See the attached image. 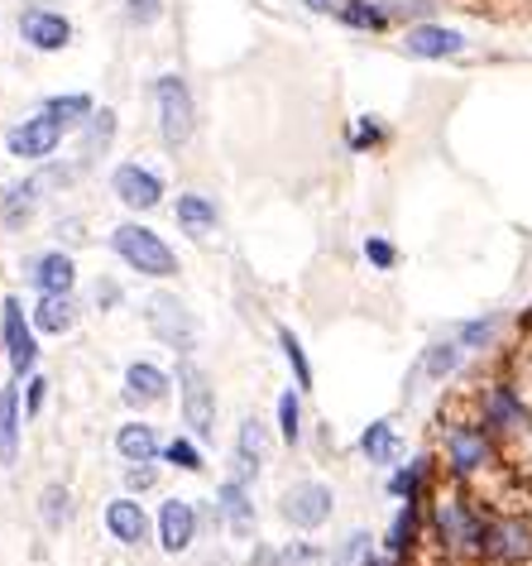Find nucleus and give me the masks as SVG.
<instances>
[{
    "instance_id": "f257e3e1",
    "label": "nucleus",
    "mask_w": 532,
    "mask_h": 566,
    "mask_svg": "<svg viewBox=\"0 0 532 566\" xmlns=\"http://www.w3.org/2000/svg\"><path fill=\"white\" fill-rule=\"evenodd\" d=\"M116 250L125 255L130 264H135L140 274H154V279H164V274H173V250L164 245L154 231H144V226H120L116 231Z\"/></svg>"
},
{
    "instance_id": "f03ea898",
    "label": "nucleus",
    "mask_w": 532,
    "mask_h": 566,
    "mask_svg": "<svg viewBox=\"0 0 532 566\" xmlns=\"http://www.w3.org/2000/svg\"><path fill=\"white\" fill-rule=\"evenodd\" d=\"M144 312H149V327L164 346H173V351H192V346H197V322H192V312L178 303V298L154 293Z\"/></svg>"
},
{
    "instance_id": "7ed1b4c3",
    "label": "nucleus",
    "mask_w": 532,
    "mask_h": 566,
    "mask_svg": "<svg viewBox=\"0 0 532 566\" xmlns=\"http://www.w3.org/2000/svg\"><path fill=\"white\" fill-rule=\"evenodd\" d=\"M159 125H164V140L168 149H178L188 135H192V96L178 77H159Z\"/></svg>"
},
{
    "instance_id": "20e7f679",
    "label": "nucleus",
    "mask_w": 532,
    "mask_h": 566,
    "mask_svg": "<svg viewBox=\"0 0 532 566\" xmlns=\"http://www.w3.org/2000/svg\"><path fill=\"white\" fill-rule=\"evenodd\" d=\"M178 380H183V413L197 437H211L216 432V399H211V384L202 375L197 365H183L178 370Z\"/></svg>"
},
{
    "instance_id": "39448f33",
    "label": "nucleus",
    "mask_w": 532,
    "mask_h": 566,
    "mask_svg": "<svg viewBox=\"0 0 532 566\" xmlns=\"http://www.w3.org/2000/svg\"><path fill=\"white\" fill-rule=\"evenodd\" d=\"M58 140H63V120L34 116V120H24L20 130H10V154H15V159H48V154L58 149Z\"/></svg>"
},
{
    "instance_id": "423d86ee",
    "label": "nucleus",
    "mask_w": 532,
    "mask_h": 566,
    "mask_svg": "<svg viewBox=\"0 0 532 566\" xmlns=\"http://www.w3.org/2000/svg\"><path fill=\"white\" fill-rule=\"evenodd\" d=\"M326 514H331V490L326 485H293L288 490V499H283V519L288 523H298V528H317Z\"/></svg>"
},
{
    "instance_id": "0eeeda50",
    "label": "nucleus",
    "mask_w": 532,
    "mask_h": 566,
    "mask_svg": "<svg viewBox=\"0 0 532 566\" xmlns=\"http://www.w3.org/2000/svg\"><path fill=\"white\" fill-rule=\"evenodd\" d=\"M403 44H408V53H418V58H451L466 48V34L446 29V24H418V29H408Z\"/></svg>"
},
{
    "instance_id": "6e6552de",
    "label": "nucleus",
    "mask_w": 532,
    "mask_h": 566,
    "mask_svg": "<svg viewBox=\"0 0 532 566\" xmlns=\"http://www.w3.org/2000/svg\"><path fill=\"white\" fill-rule=\"evenodd\" d=\"M116 192H120V202H125V207H154V202L164 197V188H159V178L154 173H144V168H135V164H125L116 173Z\"/></svg>"
},
{
    "instance_id": "1a4fd4ad",
    "label": "nucleus",
    "mask_w": 532,
    "mask_h": 566,
    "mask_svg": "<svg viewBox=\"0 0 532 566\" xmlns=\"http://www.w3.org/2000/svg\"><path fill=\"white\" fill-rule=\"evenodd\" d=\"M5 341H10V365H15V375H24L34 365V356H39V346H34L29 327H24V312L15 298L5 303Z\"/></svg>"
},
{
    "instance_id": "9d476101",
    "label": "nucleus",
    "mask_w": 532,
    "mask_h": 566,
    "mask_svg": "<svg viewBox=\"0 0 532 566\" xmlns=\"http://www.w3.org/2000/svg\"><path fill=\"white\" fill-rule=\"evenodd\" d=\"M159 533H164L168 552H183L192 543V533H197V514H192L183 499H168L164 514H159Z\"/></svg>"
},
{
    "instance_id": "9b49d317",
    "label": "nucleus",
    "mask_w": 532,
    "mask_h": 566,
    "mask_svg": "<svg viewBox=\"0 0 532 566\" xmlns=\"http://www.w3.org/2000/svg\"><path fill=\"white\" fill-rule=\"evenodd\" d=\"M20 29H24V39H29L34 48H63L72 39V24L63 15H48V10H29Z\"/></svg>"
},
{
    "instance_id": "f8f14e48",
    "label": "nucleus",
    "mask_w": 532,
    "mask_h": 566,
    "mask_svg": "<svg viewBox=\"0 0 532 566\" xmlns=\"http://www.w3.org/2000/svg\"><path fill=\"white\" fill-rule=\"evenodd\" d=\"M106 523H111V533L120 538V543H144V533H149V519H144V509L135 499H116L111 509H106Z\"/></svg>"
},
{
    "instance_id": "ddd939ff",
    "label": "nucleus",
    "mask_w": 532,
    "mask_h": 566,
    "mask_svg": "<svg viewBox=\"0 0 532 566\" xmlns=\"http://www.w3.org/2000/svg\"><path fill=\"white\" fill-rule=\"evenodd\" d=\"M20 456V399L15 389H0V466H15Z\"/></svg>"
},
{
    "instance_id": "4468645a",
    "label": "nucleus",
    "mask_w": 532,
    "mask_h": 566,
    "mask_svg": "<svg viewBox=\"0 0 532 566\" xmlns=\"http://www.w3.org/2000/svg\"><path fill=\"white\" fill-rule=\"evenodd\" d=\"M168 394V380L154 365H130L125 370V399L130 404H159Z\"/></svg>"
},
{
    "instance_id": "2eb2a0df",
    "label": "nucleus",
    "mask_w": 532,
    "mask_h": 566,
    "mask_svg": "<svg viewBox=\"0 0 532 566\" xmlns=\"http://www.w3.org/2000/svg\"><path fill=\"white\" fill-rule=\"evenodd\" d=\"M216 504H221L226 523H231L240 538H245V533H255V509H250L245 485H240V480H226V485H221V499H216Z\"/></svg>"
},
{
    "instance_id": "dca6fc26",
    "label": "nucleus",
    "mask_w": 532,
    "mask_h": 566,
    "mask_svg": "<svg viewBox=\"0 0 532 566\" xmlns=\"http://www.w3.org/2000/svg\"><path fill=\"white\" fill-rule=\"evenodd\" d=\"M437 523H442V538H451L456 547H480V523L470 519V514H466L456 499H451V504H442Z\"/></svg>"
},
{
    "instance_id": "f3484780",
    "label": "nucleus",
    "mask_w": 532,
    "mask_h": 566,
    "mask_svg": "<svg viewBox=\"0 0 532 566\" xmlns=\"http://www.w3.org/2000/svg\"><path fill=\"white\" fill-rule=\"evenodd\" d=\"M72 279H77V269H72L68 255H44L34 264V284H39L44 293H68Z\"/></svg>"
},
{
    "instance_id": "a211bd4d",
    "label": "nucleus",
    "mask_w": 532,
    "mask_h": 566,
    "mask_svg": "<svg viewBox=\"0 0 532 566\" xmlns=\"http://www.w3.org/2000/svg\"><path fill=\"white\" fill-rule=\"evenodd\" d=\"M178 221H183L188 236H207L216 226V207L197 192H188V197H178Z\"/></svg>"
},
{
    "instance_id": "6ab92c4d",
    "label": "nucleus",
    "mask_w": 532,
    "mask_h": 566,
    "mask_svg": "<svg viewBox=\"0 0 532 566\" xmlns=\"http://www.w3.org/2000/svg\"><path fill=\"white\" fill-rule=\"evenodd\" d=\"M116 447H120V456H125V461H154L159 442H154V432L144 427V423H130V427H120Z\"/></svg>"
},
{
    "instance_id": "aec40b11",
    "label": "nucleus",
    "mask_w": 532,
    "mask_h": 566,
    "mask_svg": "<svg viewBox=\"0 0 532 566\" xmlns=\"http://www.w3.org/2000/svg\"><path fill=\"white\" fill-rule=\"evenodd\" d=\"M528 528L523 523H499L494 528V538H489V552L494 557H504V562H518V557H528Z\"/></svg>"
},
{
    "instance_id": "412c9836",
    "label": "nucleus",
    "mask_w": 532,
    "mask_h": 566,
    "mask_svg": "<svg viewBox=\"0 0 532 566\" xmlns=\"http://www.w3.org/2000/svg\"><path fill=\"white\" fill-rule=\"evenodd\" d=\"M451 461L461 466V471H475L480 461H489V447H485V437L480 432H451Z\"/></svg>"
},
{
    "instance_id": "4be33fe9",
    "label": "nucleus",
    "mask_w": 532,
    "mask_h": 566,
    "mask_svg": "<svg viewBox=\"0 0 532 566\" xmlns=\"http://www.w3.org/2000/svg\"><path fill=\"white\" fill-rule=\"evenodd\" d=\"M34 322H39L44 332H68L72 327V303H68V293H48L39 312H34Z\"/></svg>"
},
{
    "instance_id": "5701e85b",
    "label": "nucleus",
    "mask_w": 532,
    "mask_h": 566,
    "mask_svg": "<svg viewBox=\"0 0 532 566\" xmlns=\"http://www.w3.org/2000/svg\"><path fill=\"white\" fill-rule=\"evenodd\" d=\"M259 456H264V427L250 418L245 427H240V475H250L259 466Z\"/></svg>"
},
{
    "instance_id": "b1692460",
    "label": "nucleus",
    "mask_w": 532,
    "mask_h": 566,
    "mask_svg": "<svg viewBox=\"0 0 532 566\" xmlns=\"http://www.w3.org/2000/svg\"><path fill=\"white\" fill-rule=\"evenodd\" d=\"M360 447H365L370 461H389V456L398 451V437H394L389 423H370V432H365V442H360Z\"/></svg>"
},
{
    "instance_id": "393cba45",
    "label": "nucleus",
    "mask_w": 532,
    "mask_h": 566,
    "mask_svg": "<svg viewBox=\"0 0 532 566\" xmlns=\"http://www.w3.org/2000/svg\"><path fill=\"white\" fill-rule=\"evenodd\" d=\"M34 192H39V183L10 188V197H5V221H10V226H15L20 216H29V212H34Z\"/></svg>"
},
{
    "instance_id": "a878e982",
    "label": "nucleus",
    "mask_w": 532,
    "mask_h": 566,
    "mask_svg": "<svg viewBox=\"0 0 532 566\" xmlns=\"http://www.w3.org/2000/svg\"><path fill=\"white\" fill-rule=\"evenodd\" d=\"M92 111V101L87 96H58V101H48V116H58L68 125V120H77V116H87Z\"/></svg>"
},
{
    "instance_id": "bb28decb",
    "label": "nucleus",
    "mask_w": 532,
    "mask_h": 566,
    "mask_svg": "<svg viewBox=\"0 0 532 566\" xmlns=\"http://www.w3.org/2000/svg\"><path fill=\"white\" fill-rule=\"evenodd\" d=\"M456 360H461V346H432L427 351V375H451Z\"/></svg>"
},
{
    "instance_id": "cd10ccee",
    "label": "nucleus",
    "mask_w": 532,
    "mask_h": 566,
    "mask_svg": "<svg viewBox=\"0 0 532 566\" xmlns=\"http://www.w3.org/2000/svg\"><path fill=\"white\" fill-rule=\"evenodd\" d=\"M68 514H72L68 490H44V519L58 528V523H68Z\"/></svg>"
},
{
    "instance_id": "c85d7f7f",
    "label": "nucleus",
    "mask_w": 532,
    "mask_h": 566,
    "mask_svg": "<svg viewBox=\"0 0 532 566\" xmlns=\"http://www.w3.org/2000/svg\"><path fill=\"white\" fill-rule=\"evenodd\" d=\"M111 130H116V116H111V111H101V116L92 120V130H87V144H82V149H87V154L106 149V140H111Z\"/></svg>"
},
{
    "instance_id": "c756f323",
    "label": "nucleus",
    "mask_w": 532,
    "mask_h": 566,
    "mask_svg": "<svg viewBox=\"0 0 532 566\" xmlns=\"http://www.w3.org/2000/svg\"><path fill=\"white\" fill-rule=\"evenodd\" d=\"M278 341H283V356L293 360V370H298V384H312V370H307V356H302L298 336H293V332H278Z\"/></svg>"
},
{
    "instance_id": "7c9ffc66",
    "label": "nucleus",
    "mask_w": 532,
    "mask_h": 566,
    "mask_svg": "<svg viewBox=\"0 0 532 566\" xmlns=\"http://www.w3.org/2000/svg\"><path fill=\"white\" fill-rule=\"evenodd\" d=\"M341 15H346L350 24H365V29H379V24H384L379 10H374V5H360V0H350V5L341 10Z\"/></svg>"
},
{
    "instance_id": "2f4dec72",
    "label": "nucleus",
    "mask_w": 532,
    "mask_h": 566,
    "mask_svg": "<svg viewBox=\"0 0 532 566\" xmlns=\"http://www.w3.org/2000/svg\"><path fill=\"white\" fill-rule=\"evenodd\" d=\"M168 461L183 466V471H202V456H197L192 442H173V447H168Z\"/></svg>"
},
{
    "instance_id": "473e14b6",
    "label": "nucleus",
    "mask_w": 532,
    "mask_h": 566,
    "mask_svg": "<svg viewBox=\"0 0 532 566\" xmlns=\"http://www.w3.org/2000/svg\"><path fill=\"white\" fill-rule=\"evenodd\" d=\"M278 418H283V437L288 442H298V399H293V394H283V399H278Z\"/></svg>"
},
{
    "instance_id": "72a5a7b5",
    "label": "nucleus",
    "mask_w": 532,
    "mask_h": 566,
    "mask_svg": "<svg viewBox=\"0 0 532 566\" xmlns=\"http://www.w3.org/2000/svg\"><path fill=\"white\" fill-rule=\"evenodd\" d=\"M494 327H499V322H494V317H485V322H470V327L461 332V341H466V346H480V341H489V336H494Z\"/></svg>"
},
{
    "instance_id": "f704fd0d",
    "label": "nucleus",
    "mask_w": 532,
    "mask_h": 566,
    "mask_svg": "<svg viewBox=\"0 0 532 566\" xmlns=\"http://www.w3.org/2000/svg\"><path fill=\"white\" fill-rule=\"evenodd\" d=\"M365 547H370V538H365V533H355V538H350V543L341 547V566H355L360 557H365Z\"/></svg>"
},
{
    "instance_id": "c9c22d12",
    "label": "nucleus",
    "mask_w": 532,
    "mask_h": 566,
    "mask_svg": "<svg viewBox=\"0 0 532 566\" xmlns=\"http://www.w3.org/2000/svg\"><path fill=\"white\" fill-rule=\"evenodd\" d=\"M154 15H159V0H130V20H144V24H149Z\"/></svg>"
},
{
    "instance_id": "e433bc0d",
    "label": "nucleus",
    "mask_w": 532,
    "mask_h": 566,
    "mask_svg": "<svg viewBox=\"0 0 532 566\" xmlns=\"http://www.w3.org/2000/svg\"><path fill=\"white\" fill-rule=\"evenodd\" d=\"M408 533H413V509L398 514V523H394V538H389V543H394V547H403V543H408Z\"/></svg>"
},
{
    "instance_id": "4c0bfd02",
    "label": "nucleus",
    "mask_w": 532,
    "mask_h": 566,
    "mask_svg": "<svg viewBox=\"0 0 532 566\" xmlns=\"http://www.w3.org/2000/svg\"><path fill=\"white\" fill-rule=\"evenodd\" d=\"M317 562V552L312 547H298V552H283V566H312Z\"/></svg>"
},
{
    "instance_id": "58836bf2",
    "label": "nucleus",
    "mask_w": 532,
    "mask_h": 566,
    "mask_svg": "<svg viewBox=\"0 0 532 566\" xmlns=\"http://www.w3.org/2000/svg\"><path fill=\"white\" fill-rule=\"evenodd\" d=\"M370 260H374V264H384V269H389V264H394V250L384 245V240H370Z\"/></svg>"
},
{
    "instance_id": "ea45409f",
    "label": "nucleus",
    "mask_w": 532,
    "mask_h": 566,
    "mask_svg": "<svg viewBox=\"0 0 532 566\" xmlns=\"http://www.w3.org/2000/svg\"><path fill=\"white\" fill-rule=\"evenodd\" d=\"M149 480H154V466H135V471H130V485H135V490H144Z\"/></svg>"
},
{
    "instance_id": "a19ab883",
    "label": "nucleus",
    "mask_w": 532,
    "mask_h": 566,
    "mask_svg": "<svg viewBox=\"0 0 532 566\" xmlns=\"http://www.w3.org/2000/svg\"><path fill=\"white\" fill-rule=\"evenodd\" d=\"M307 5H312V10H331V0H307Z\"/></svg>"
}]
</instances>
